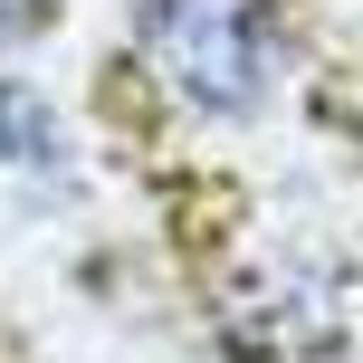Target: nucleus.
<instances>
[{"label":"nucleus","mask_w":363,"mask_h":363,"mask_svg":"<svg viewBox=\"0 0 363 363\" xmlns=\"http://www.w3.org/2000/svg\"><path fill=\"white\" fill-rule=\"evenodd\" d=\"M57 19H67V0H0V67H10V57H29Z\"/></svg>","instance_id":"nucleus-4"},{"label":"nucleus","mask_w":363,"mask_h":363,"mask_svg":"<svg viewBox=\"0 0 363 363\" xmlns=\"http://www.w3.org/2000/svg\"><path fill=\"white\" fill-rule=\"evenodd\" d=\"M220 345L239 363H345L363 345V277L325 249H258L220 287Z\"/></svg>","instance_id":"nucleus-2"},{"label":"nucleus","mask_w":363,"mask_h":363,"mask_svg":"<svg viewBox=\"0 0 363 363\" xmlns=\"http://www.w3.org/2000/svg\"><path fill=\"white\" fill-rule=\"evenodd\" d=\"M0 172L10 182H38V191H67L77 182V125L38 77L0 67Z\"/></svg>","instance_id":"nucleus-3"},{"label":"nucleus","mask_w":363,"mask_h":363,"mask_svg":"<svg viewBox=\"0 0 363 363\" xmlns=\"http://www.w3.org/2000/svg\"><path fill=\"white\" fill-rule=\"evenodd\" d=\"M125 77L182 134H249L296 96L306 0H125Z\"/></svg>","instance_id":"nucleus-1"}]
</instances>
